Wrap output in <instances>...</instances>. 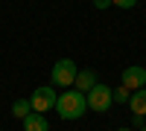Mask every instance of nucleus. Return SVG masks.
Instances as JSON below:
<instances>
[{
	"label": "nucleus",
	"instance_id": "obj_1",
	"mask_svg": "<svg viewBox=\"0 0 146 131\" xmlns=\"http://www.w3.org/2000/svg\"><path fill=\"white\" fill-rule=\"evenodd\" d=\"M85 111H88V99H85V93H82V90L67 88L64 93H58V99H56V114L62 117V120H67V122L82 120Z\"/></svg>",
	"mask_w": 146,
	"mask_h": 131
},
{
	"label": "nucleus",
	"instance_id": "obj_2",
	"mask_svg": "<svg viewBox=\"0 0 146 131\" xmlns=\"http://www.w3.org/2000/svg\"><path fill=\"white\" fill-rule=\"evenodd\" d=\"M85 99H88V111H94V114H105V111H111V105H114V88H108V85H102V82H96V85L85 93Z\"/></svg>",
	"mask_w": 146,
	"mask_h": 131
},
{
	"label": "nucleus",
	"instance_id": "obj_3",
	"mask_svg": "<svg viewBox=\"0 0 146 131\" xmlns=\"http://www.w3.org/2000/svg\"><path fill=\"white\" fill-rule=\"evenodd\" d=\"M76 73L79 67L73 58H58L50 70V85L53 88H73V82H76Z\"/></svg>",
	"mask_w": 146,
	"mask_h": 131
},
{
	"label": "nucleus",
	"instance_id": "obj_4",
	"mask_svg": "<svg viewBox=\"0 0 146 131\" xmlns=\"http://www.w3.org/2000/svg\"><path fill=\"white\" fill-rule=\"evenodd\" d=\"M56 99H58V93L53 85H41V88H35L32 90V111H38V114H47V111H56Z\"/></svg>",
	"mask_w": 146,
	"mask_h": 131
},
{
	"label": "nucleus",
	"instance_id": "obj_5",
	"mask_svg": "<svg viewBox=\"0 0 146 131\" xmlns=\"http://www.w3.org/2000/svg\"><path fill=\"white\" fill-rule=\"evenodd\" d=\"M120 82H123V88H129V90H140V88H146V70L140 64L126 67L123 76H120Z\"/></svg>",
	"mask_w": 146,
	"mask_h": 131
},
{
	"label": "nucleus",
	"instance_id": "obj_6",
	"mask_svg": "<svg viewBox=\"0 0 146 131\" xmlns=\"http://www.w3.org/2000/svg\"><path fill=\"white\" fill-rule=\"evenodd\" d=\"M23 131H50V122H47V117L38 114V111H32L23 117Z\"/></svg>",
	"mask_w": 146,
	"mask_h": 131
},
{
	"label": "nucleus",
	"instance_id": "obj_7",
	"mask_svg": "<svg viewBox=\"0 0 146 131\" xmlns=\"http://www.w3.org/2000/svg\"><path fill=\"white\" fill-rule=\"evenodd\" d=\"M96 82H100V79H96V73L88 67V70H79V73H76V82H73V88L82 90V93H88V90L96 85Z\"/></svg>",
	"mask_w": 146,
	"mask_h": 131
},
{
	"label": "nucleus",
	"instance_id": "obj_8",
	"mask_svg": "<svg viewBox=\"0 0 146 131\" xmlns=\"http://www.w3.org/2000/svg\"><path fill=\"white\" fill-rule=\"evenodd\" d=\"M129 108H131V114H137V117H143V120H146V88L131 90V96H129Z\"/></svg>",
	"mask_w": 146,
	"mask_h": 131
},
{
	"label": "nucleus",
	"instance_id": "obj_9",
	"mask_svg": "<svg viewBox=\"0 0 146 131\" xmlns=\"http://www.w3.org/2000/svg\"><path fill=\"white\" fill-rule=\"evenodd\" d=\"M27 114H32V102L29 99H15V102H12V117L23 120Z\"/></svg>",
	"mask_w": 146,
	"mask_h": 131
},
{
	"label": "nucleus",
	"instance_id": "obj_10",
	"mask_svg": "<svg viewBox=\"0 0 146 131\" xmlns=\"http://www.w3.org/2000/svg\"><path fill=\"white\" fill-rule=\"evenodd\" d=\"M129 96H131V90H129V88H123V85H120V88L114 90V102H117V105L129 102Z\"/></svg>",
	"mask_w": 146,
	"mask_h": 131
},
{
	"label": "nucleus",
	"instance_id": "obj_11",
	"mask_svg": "<svg viewBox=\"0 0 146 131\" xmlns=\"http://www.w3.org/2000/svg\"><path fill=\"white\" fill-rule=\"evenodd\" d=\"M111 6H117V9H135L137 0H111Z\"/></svg>",
	"mask_w": 146,
	"mask_h": 131
},
{
	"label": "nucleus",
	"instance_id": "obj_12",
	"mask_svg": "<svg viewBox=\"0 0 146 131\" xmlns=\"http://www.w3.org/2000/svg\"><path fill=\"white\" fill-rule=\"evenodd\" d=\"M108 6H111V0H94V9L96 12H105Z\"/></svg>",
	"mask_w": 146,
	"mask_h": 131
},
{
	"label": "nucleus",
	"instance_id": "obj_13",
	"mask_svg": "<svg viewBox=\"0 0 146 131\" xmlns=\"http://www.w3.org/2000/svg\"><path fill=\"white\" fill-rule=\"evenodd\" d=\"M131 125H135V128H140V125H146V122H143V117H137V114H131Z\"/></svg>",
	"mask_w": 146,
	"mask_h": 131
},
{
	"label": "nucleus",
	"instance_id": "obj_14",
	"mask_svg": "<svg viewBox=\"0 0 146 131\" xmlns=\"http://www.w3.org/2000/svg\"><path fill=\"white\" fill-rule=\"evenodd\" d=\"M117 131H131V128H117Z\"/></svg>",
	"mask_w": 146,
	"mask_h": 131
},
{
	"label": "nucleus",
	"instance_id": "obj_15",
	"mask_svg": "<svg viewBox=\"0 0 146 131\" xmlns=\"http://www.w3.org/2000/svg\"><path fill=\"white\" fill-rule=\"evenodd\" d=\"M137 131H146V125H140V128H137Z\"/></svg>",
	"mask_w": 146,
	"mask_h": 131
}]
</instances>
